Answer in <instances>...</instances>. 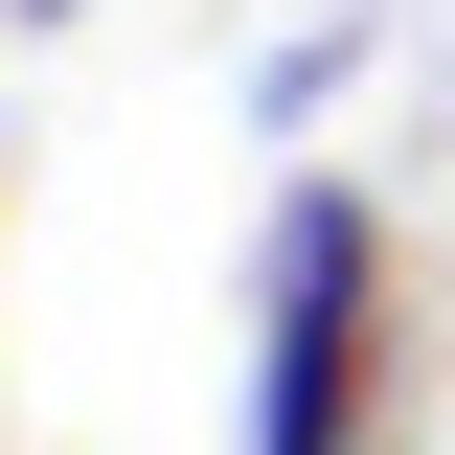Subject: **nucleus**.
I'll list each match as a JSON object with an SVG mask.
<instances>
[{
    "label": "nucleus",
    "mask_w": 455,
    "mask_h": 455,
    "mask_svg": "<svg viewBox=\"0 0 455 455\" xmlns=\"http://www.w3.org/2000/svg\"><path fill=\"white\" fill-rule=\"evenodd\" d=\"M364 410H387V205L274 182V228H251V455H364Z\"/></svg>",
    "instance_id": "obj_1"
},
{
    "label": "nucleus",
    "mask_w": 455,
    "mask_h": 455,
    "mask_svg": "<svg viewBox=\"0 0 455 455\" xmlns=\"http://www.w3.org/2000/svg\"><path fill=\"white\" fill-rule=\"evenodd\" d=\"M0 23H68V0H0Z\"/></svg>",
    "instance_id": "obj_2"
}]
</instances>
